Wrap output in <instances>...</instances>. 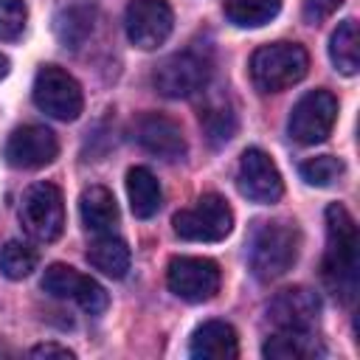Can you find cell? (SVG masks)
I'll use <instances>...</instances> for the list:
<instances>
[{
	"label": "cell",
	"instance_id": "obj_1",
	"mask_svg": "<svg viewBox=\"0 0 360 360\" xmlns=\"http://www.w3.org/2000/svg\"><path fill=\"white\" fill-rule=\"evenodd\" d=\"M323 284L343 304H352L357 295V225L338 202L326 208Z\"/></svg>",
	"mask_w": 360,
	"mask_h": 360
},
{
	"label": "cell",
	"instance_id": "obj_2",
	"mask_svg": "<svg viewBox=\"0 0 360 360\" xmlns=\"http://www.w3.org/2000/svg\"><path fill=\"white\" fill-rule=\"evenodd\" d=\"M298 228L290 222H264L253 233L250 242V270L259 281H276L281 278L298 259Z\"/></svg>",
	"mask_w": 360,
	"mask_h": 360
},
{
	"label": "cell",
	"instance_id": "obj_3",
	"mask_svg": "<svg viewBox=\"0 0 360 360\" xmlns=\"http://www.w3.org/2000/svg\"><path fill=\"white\" fill-rule=\"evenodd\" d=\"M309 70V56L298 42L262 45L250 59V79L262 93H281L298 84Z\"/></svg>",
	"mask_w": 360,
	"mask_h": 360
},
{
	"label": "cell",
	"instance_id": "obj_4",
	"mask_svg": "<svg viewBox=\"0 0 360 360\" xmlns=\"http://www.w3.org/2000/svg\"><path fill=\"white\" fill-rule=\"evenodd\" d=\"M208 79H211V59L197 48H186L166 56L152 73L155 90L166 98H186L202 90Z\"/></svg>",
	"mask_w": 360,
	"mask_h": 360
},
{
	"label": "cell",
	"instance_id": "obj_5",
	"mask_svg": "<svg viewBox=\"0 0 360 360\" xmlns=\"http://www.w3.org/2000/svg\"><path fill=\"white\" fill-rule=\"evenodd\" d=\"M172 228L186 242H219L233 228V211L219 194H202L191 208L174 214Z\"/></svg>",
	"mask_w": 360,
	"mask_h": 360
},
{
	"label": "cell",
	"instance_id": "obj_6",
	"mask_svg": "<svg viewBox=\"0 0 360 360\" xmlns=\"http://www.w3.org/2000/svg\"><path fill=\"white\" fill-rule=\"evenodd\" d=\"M20 225L37 242L59 239L65 228V200L53 183H37L22 194L20 202Z\"/></svg>",
	"mask_w": 360,
	"mask_h": 360
},
{
	"label": "cell",
	"instance_id": "obj_7",
	"mask_svg": "<svg viewBox=\"0 0 360 360\" xmlns=\"http://www.w3.org/2000/svg\"><path fill=\"white\" fill-rule=\"evenodd\" d=\"M34 104L56 121H73L84 107V96L79 82L68 70L56 65H42L34 79Z\"/></svg>",
	"mask_w": 360,
	"mask_h": 360
},
{
	"label": "cell",
	"instance_id": "obj_8",
	"mask_svg": "<svg viewBox=\"0 0 360 360\" xmlns=\"http://www.w3.org/2000/svg\"><path fill=\"white\" fill-rule=\"evenodd\" d=\"M335 121H338V98L329 90H309L295 101L287 121V132L295 143L312 146L329 138Z\"/></svg>",
	"mask_w": 360,
	"mask_h": 360
},
{
	"label": "cell",
	"instance_id": "obj_9",
	"mask_svg": "<svg viewBox=\"0 0 360 360\" xmlns=\"http://www.w3.org/2000/svg\"><path fill=\"white\" fill-rule=\"evenodd\" d=\"M166 284L177 298H183L188 304H200V301H208L219 292L222 273H219V264L214 259L174 256L166 267Z\"/></svg>",
	"mask_w": 360,
	"mask_h": 360
},
{
	"label": "cell",
	"instance_id": "obj_10",
	"mask_svg": "<svg viewBox=\"0 0 360 360\" xmlns=\"http://www.w3.org/2000/svg\"><path fill=\"white\" fill-rule=\"evenodd\" d=\"M42 290L48 295H53V298L76 301L90 315L107 309V290L96 278H90V276H84L76 267L62 264V262L45 267V273H42Z\"/></svg>",
	"mask_w": 360,
	"mask_h": 360
},
{
	"label": "cell",
	"instance_id": "obj_11",
	"mask_svg": "<svg viewBox=\"0 0 360 360\" xmlns=\"http://www.w3.org/2000/svg\"><path fill=\"white\" fill-rule=\"evenodd\" d=\"M172 25H174V14L166 0H132L127 6L124 28L129 42L141 51H152L163 45L172 34Z\"/></svg>",
	"mask_w": 360,
	"mask_h": 360
},
{
	"label": "cell",
	"instance_id": "obj_12",
	"mask_svg": "<svg viewBox=\"0 0 360 360\" xmlns=\"http://www.w3.org/2000/svg\"><path fill=\"white\" fill-rule=\"evenodd\" d=\"M236 186L248 200L262 202V205H270L284 194V180H281L278 166L273 163V158L264 149H256V146L242 152Z\"/></svg>",
	"mask_w": 360,
	"mask_h": 360
},
{
	"label": "cell",
	"instance_id": "obj_13",
	"mask_svg": "<svg viewBox=\"0 0 360 360\" xmlns=\"http://www.w3.org/2000/svg\"><path fill=\"white\" fill-rule=\"evenodd\" d=\"M3 155L14 169H42L59 155V141L48 127L25 124L8 135Z\"/></svg>",
	"mask_w": 360,
	"mask_h": 360
},
{
	"label": "cell",
	"instance_id": "obj_14",
	"mask_svg": "<svg viewBox=\"0 0 360 360\" xmlns=\"http://www.w3.org/2000/svg\"><path fill=\"white\" fill-rule=\"evenodd\" d=\"M267 318L276 329L312 332L321 318V298L307 287H287L270 298Z\"/></svg>",
	"mask_w": 360,
	"mask_h": 360
},
{
	"label": "cell",
	"instance_id": "obj_15",
	"mask_svg": "<svg viewBox=\"0 0 360 360\" xmlns=\"http://www.w3.org/2000/svg\"><path fill=\"white\" fill-rule=\"evenodd\" d=\"M135 141L155 158L180 160L186 155V138L177 121L160 112H146L135 124Z\"/></svg>",
	"mask_w": 360,
	"mask_h": 360
},
{
	"label": "cell",
	"instance_id": "obj_16",
	"mask_svg": "<svg viewBox=\"0 0 360 360\" xmlns=\"http://www.w3.org/2000/svg\"><path fill=\"white\" fill-rule=\"evenodd\" d=\"M188 354L200 360H233L239 354L236 329L225 321H205L194 329Z\"/></svg>",
	"mask_w": 360,
	"mask_h": 360
},
{
	"label": "cell",
	"instance_id": "obj_17",
	"mask_svg": "<svg viewBox=\"0 0 360 360\" xmlns=\"http://www.w3.org/2000/svg\"><path fill=\"white\" fill-rule=\"evenodd\" d=\"M262 354L273 360H312L323 354V346L318 343V338H312V332L276 329V335L264 340Z\"/></svg>",
	"mask_w": 360,
	"mask_h": 360
},
{
	"label": "cell",
	"instance_id": "obj_18",
	"mask_svg": "<svg viewBox=\"0 0 360 360\" xmlns=\"http://www.w3.org/2000/svg\"><path fill=\"white\" fill-rule=\"evenodd\" d=\"M127 197H129V208L138 219L155 217L160 202H163L160 183L146 166H132L127 172Z\"/></svg>",
	"mask_w": 360,
	"mask_h": 360
},
{
	"label": "cell",
	"instance_id": "obj_19",
	"mask_svg": "<svg viewBox=\"0 0 360 360\" xmlns=\"http://www.w3.org/2000/svg\"><path fill=\"white\" fill-rule=\"evenodd\" d=\"M79 217H82L87 231L107 233L118 222V205H115L112 191L104 188V186L84 188L82 197H79Z\"/></svg>",
	"mask_w": 360,
	"mask_h": 360
},
{
	"label": "cell",
	"instance_id": "obj_20",
	"mask_svg": "<svg viewBox=\"0 0 360 360\" xmlns=\"http://www.w3.org/2000/svg\"><path fill=\"white\" fill-rule=\"evenodd\" d=\"M87 262L98 273H104L110 278H124L127 270H129L132 256H129V248H127L124 239H118V236H98L87 248Z\"/></svg>",
	"mask_w": 360,
	"mask_h": 360
},
{
	"label": "cell",
	"instance_id": "obj_21",
	"mask_svg": "<svg viewBox=\"0 0 360 360\" xmlns=\"http://www.w3.org/2000/svg\"><path fill=\"white\" fill-rule=\"evenodd\" d=\"M329 56H332V65L346 73V76H354L357 68H360V37H357V20L349 17L343 20L335 34H332V42H329Z\"/></svg>",
	"mask_w": 360,
	"mask_h": 360
},
{
	"label": "cell",
	"instance_id": "obj_22",
	"mask_svg": "<svg viewBox=\"0 0 360 360\" xmlns=\"http://www.w3.org/2000/svg\"><path fill=\"white\" fill-rule=\"evenodd\" d=\"M53 31H56V37H59L62 45L79 48L90 37V31H93V11L87 6H82V3L65 6L53 17Z\"/></svg>",
	"mask_w": 360,
	"mask_h": 360
},
{
	"label": "cell",
	"instance_id": "obj_23",
	"mask_svg": "<svg viewBox=\"0 0 360 360\" xmlns=\"http://www.w3.org/2000/svg\"><path fill=\"white\" fill-rule=\"evenodd\" d=\"M281 11V0H225V17L239 28L267 25Z\"/></svg>",
	"mask_w": 360,
	"mask_h": 360
},
{
	"label": "cell",
	"instance_id": "obj_24",
	"mask_svg": "<svg viewBox=\"0 0 360 360\" xmlns=\"http://www.w3.org/2000/svg\"><path fill=\"white\" fill-rule=\"evenodd\" d=\"M37 262H39V253L28 242L8 239L0 248V273L6 278H11V281H20V278L31 276V270L37 267Z\"/></svg>",
	"mask_w": 360,
	"mask_h": 360
},
{
	"label": "cell",
	"instance_id": "obj_25",
	"mask_svg": "<svg viewBox=\"0 0 360 360\" xmlns=\"http://www.w3.org/2000/svg\"><path fill=\"white\" fill-rule=\"evenodd\" d=\"M200 124H202V129H205V135H208V141L214 146L231 141L233 132H236V115H233V110H231L228 101H211L202 110Z\"/></svg>",
	"mask_w": 360,
	"mask_h": 360
},
{
	"label": "cell",
	"instance_id": "obj_26",
	"mask_svg": "<svg viewBox=\"0 0 360 360\" xmlns=\"http://www.w3.org/2000/svg\"><path fill=\"white\" fill-rule=\"evenodd\" d=\"M346 172L343 160L335 158V155H318V158H309L301 163V177L309 183V186H332L335 180H340V174Z\"/></svg>",
	"mask_w": 360,
	"mask_h": 360
},
{
	"label": "cell",
	"instance_id": "obj_27",
	"mask_svg": "<svg viewBox=\"0 0 360 360\" xmlns=\"http://www.w3.org/2000/svg\"><path fill=\"white\" fill-rule=\"evenodd\" d=\"M28 11L22 0H0V39H17L25 28Z\"/></svg>",
	"mask_w": 360,
	"mask_h": 360
},
{
	"label": "cell",
	"instance_id": "obj_28",
	"mask_svg": "<svg viewBox=\"0 0 360 360\" xmlns=\"http://www.w3.org/2000/svg\"><path fill=\"white\" fill-rule=\"evenodd\" d=\"M340 6H343V0H304V20L318 25L326 17H332Z\"/></svg>",
	"mask_w": 360,
	"mask_h": 360
},
{
	"label": "cell",
	"instance_id": "obj_29",
	"mask_svg": "<svg viewBox=\"0 0 360 360\" xmlns=\"http://www.w3.org/2000/svg\"><path fill=\"white\" fill-rule=\"evenodd\" d=\"M28 354H31V357H65V360L73 357V352H70L68 346H59V343H39V346H34Z\"/></svg>",
	"mask_w": 360,
	"mask_h": 360
},
{
	"label": "cell",
	"instance_id": "obj_30",
	"mask_svg": "<svg viewBox=\"0 0 360 360\" xmlns=\"http://www.w3.org/2000/svg\"><path fill=\"white\" fill-rule=\"evenodd\" d=\"M8 68H11V62H8V56H3V53H0V82H3L6 76H8Z\"/></svg>",
	"mask_w": 360,
	"mask_h": 360
}]
</instances>
